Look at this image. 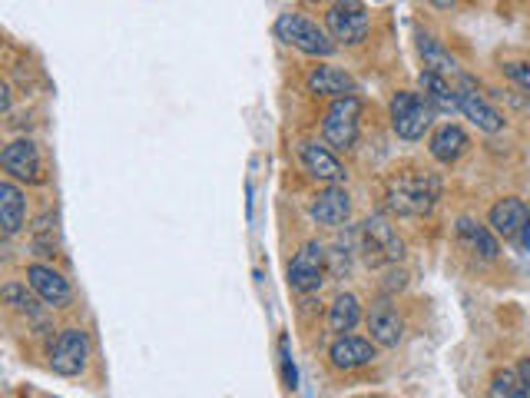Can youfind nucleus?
Instances as JSON below:
<instances>
[{"mask_svg":"<svg viewBox=\"0 0 530 398\" xmlns=\"http://www.w3.org/2000/svg\"><path fill=\"white\" fill-rule=\"evenodd\" d=\"M87 362H90V335L83 329H63L50 349V369L63 375V379H73V375L87 369Z\"/></svg>","mask_w":530,"mask_h":398,"instance_id":"8","label":"nucleus"},{"mask_svg":"<svg viewBox=\"0 0 530 398\" xmlns=\"http://www.w3.org/2000/svg\"><path fill=\"white\" fill-rule=\"evenodd\" d=\"M328 272V253L318 239H309V243L299 246V253L292 256L289 263V289L292 292H315L322 289Z\"/></svg>","mask_w":530,"mask_h":398,"instance_id":"7","label":"nucleus"},{"mask_svg":"<svg viewBox=\"0 0 530 398\" xmlns=\"http://www.w3.org/2000/svg\"><path fill=\"white\" fill-rule=\"evenodd\" d=\"M511 398H530V392H527V389H521V392H514Z\"/></svg>","mask_w":530,"mask_h":398,"instance_id":"32","label":"nucleus"},{"mask_svg":"<svg viewBox=\"0 0 530 398\" xmlns=\"http://www.w3.org/2000/svg\"><path fill=\"white\" fill-rule=\"evenodd\" d=\"M418 54H421V60H424V70L441 73V77H451V73H458V64H454V57H451L448 50H444L431 34H418Z\"/></svg>","mask_w":530,"mask_h":398,"instance_id":"23","label":"nucleus"},{"mask_svg":"<svg viewBox=\"0 0 530 398\" xmlns=\"http://www.w3.org/2000/svg\"><path fill=\"white\" fill-rule=\"evenodd\" d=\"M385 199H388V209L398 216H428L434 203H438V180L428 173H398L388 180V190H385Z\"/></svg>","mask_w":530,"mask_h":398,"instance_id":"1","label":"nucleus"},{"mask_svg":"<svg viewBox=\"0 0 530 398\" xmlns=\"http://www.w3.org/2000/svg\"><path fill=\"white\" fill-rule=\"evenodd\" d=\"M309 216L318 226H342L352 216V196H348L345 186H325L309 203Z\"/></svg>","mask_w":530,"mask_h":398,"instance_id":"15","label":"nucleus"},{"mask_svg":"<svg viewBox=\"0 0 530 398\" xmlns=\"http://www.w3.org/2000/svg\"><path fill=\"white\" fill-rule=\"evenodd\" d=\"M521 243H524V249L530 253V219H527V226H524V233H521Z\"/></svg>","mask_w":530,"mask_h":398,"instance_id":"31","label":"nucleus"},{"mask_svg":"<svg viewBox=\"0 0 530 398\" xmlns=\"http://www.w3.org/2000/svg\"><path fill=\"white\" fill-rule=\"evenodd\" d=\"M282 369H285V385L295 389V365H292V355H289V339H282Z\"/></svg>","mask_w":530,"mask_h":398,"instance_id":"27","label":"nucleus"},{"mask_svg":"<svg viewBox=\"0 0 530 398\" xmlns=\"http://www.w3.org/2000/svg\"><path fill=\"white\" fill-rule=\"evenodd\" d=\"M375 342L368 339H358V335H335V342L328 345V359L338 372H355V369H365V365L375 362Z\"/></svg>","mask_w":530,"mask_h":398,"instance_id":"13","label":"nucleus"},{"mask_svg":"<svg viewBox=\"0 0 530 398\" xmlns=\"http://www.w3.org/2000/svg\"><path fill=\"white\" fill-rule=\"evenodd\" d=\"M468 146H471V136L464 133L458 123H444V127H438L431 136V156L444 166L458 163L461 156L468 153Z\"/></svg>","mask_w":530,"mask_h":398,"instance_id":"18","label":"nucleus"},{"mask_svg":"<svg viewBox=\"0 0 530 398\" xmlns=\"http://www.w3.org/2000/svg\"><path fill=\"white\" fill-rule=\"evenodd\" d=\"M4 299H7V306L14 309V312H20V316H40V306H37V299L30 296L27 292V286H20V282H7L4 286Z\"/></svg>","mask_w":530,"mask_h":398,"instance_id":"24","label":"nucleus"},{"mask_svg":"<svg viewBox=\"0 0 530 398\" xmlns=\"http://www.w3.org/2000/svg\"><path fill=\"white\" fill-rule=\"evenodd\" d=\"M275 37L282 40V44H289L295 50H302L305 57H332L338 44L332 40V34L315 24L312 17L299 14V10H285V14L275 17Z\"/></svg>","mask_w":530,"mask_h":398,"instance_id":"2","label":"nucleus"},{"mask_svg":"<svg viewBox=\"0 0 530 398\" xmlns=\"http://www.w3.org/2000/svg\"><path fill=\"white\" fill-rule=\"evenodd\" d=\"M305 87L315 97H332V100H342V97H355L358 93V83L352 73H345L342 67H332V64H318L309 70V77H305Z\"/></svg>","mask_w":530,"mask_h":398,"instance_id":"14","label":"nucleus"},{"mask_svg":"<svg viewBox=\"0 0 530 398\" xmlns=\"http://www.w3.org/2000/svg\"><path fill=\"white\" fill-rule=\"evenodd\" d=\"M299 160H302V170L309 173L315 183L342 186L348 180V170L342 166V160L332 153V146L328 143H315V140L299 143Z\"/></svg>","mask_w":530,"mask_h":398,"instance_id":"9","label":"nucleus"},{"mask_svg":"<svg viewBox=\"0 0 530 398\" xmlns=\"http://www.w3.org/2000/svg\"><path fill=\"white\" fill-rule=\"evenodd\" d=\"M27 282H30V289H34V296H37L40 302H47L50 309L70 306L73 289H70L67 276H63V272H57L53 266H47V263H30V266H27Z\"/></svg>","mask_w":530,"mask_h":398,"instance_id":"11","label":"nucleus"},{"mask_svg":"<svg viewBox=\"0 0 530 398\" xmlns=\"http://www.w3.org/2000/svg\"><path fill=\"white\" fill-rule=\"evenodd\" d=\"M358 130H362V100L342 97L332 100V107L322 117V136L332 150H352L358 143Z\"/></svg>","mask_w":530,"mask_h":398,"instance_id":"5","label":"nucleus"},{"mask_svg":"<svg viewBox=\"0 0 530 398\" xmlns=\"http://www.w3.org/2000/svg\"><path fill=\"white\" fill-rule=\"evenodd\" d=\"M434 113L438 110L431 107L428 97H421L415 90H401L391 97V127L401 140H421L431 130Z\"/></svg>","mask_w":530,"mask_h":398,"instance_id":"4","label":"nucleus"},{"mask_svg":"<svg viewBox=\"0 0 530 398\" xmlns=\"http://www.w3.org/2000/svg\"><path fill=\"white\" fill-rule=\"evenodd\" d=\"M431 4L438 7V10H451L454 4H458V0H431Z\"/></svg>","mask_w":530,"mask_h":398,"instance_id":"30","label":"nucleus"},{"mask_svg":"<svg viewBox=\"0 0 530 398\" xmlns=\"http://www.w3.org/2000/svg\"><path fill=\"white\" fill-rule=\"evenodd\" d=\"M0 223H4V236H17L27 223V199L10 180L0 183Z\"/></svg>","mask_w":530,"mask_h":398,"instance_id":"20","label":"nucleus"},{"mask_svg":"<svg viewBox=\"0 0 530 398\" xmlns=\"http://www.w3.org/2000/svg\"><path fill=\"white\" fill-rule=\"evenodd\" d=\"M368 332L371 342L381 345V349H398L401 339H405V319H401V312L388 299H381L368 312Z\"/></svg>","mask_w":530,"mask_h":398,"instance_id":"12","label":"nucleus"},{"mask_svg":"<svg viewBox=\"0 0 530 398\" xmlns=\"http://www.w3.org/2000/svg\"><path fill=\"white\" fill-rule=\"evenodd\" d=\"M527 219H530V209H527L524 199L504 196V199H497V203L491 206V216H487V223H491L497 239H521Z\"/></svg>","mask_w":530,"mask_h":398,"instance_id":"16","label":"nucleus"},{"mask_svg":"<svg viewBox=\"0 0 530 398\" xmlns=\"http://www.w3.org/2000/svg\"><path fill=\"white\" fill-rule=\"evenodd\" d=\"M358 249H362L365 263L371 269L398 266L405 259V243L395 233V226L385 216H368L362 229H358Z\"/></svg>","mask_w":530,"mask_h":398,"instance_id":"3","label":"nucleus"},{"mask_svg":"<svg viewBox=\"0 0 530 398\" xmlns=\"http://www.w3.org/2000/svg\"><path fill=\"white\" fill-rule=\"evenodd\" d=\"M458 110L474 123L477 130H484V133H501L504 130V117L477 90H468V87L458 90Z\"/></svg>","mask_w":530,"mask_h":398,"instance_id":"17","label":"nucleus"},{"mask_svg":"<svg viewBox=\"0 0 530 398\" xmlns=\"http://www.w3.org/2000/svg\"><path fill=\"white\" fill-rule=\"evenodd\" d=\"M504 73L517 83V87L530 90V64H504Z\"/></svg>","mask_w":530,"mask_h":398,"instance_id":"26","label":"nucleus"},{"mask_svg":"<svg viewBox=\"0 0 530 398\" xmlns=\"http://www.w3.org/2000/svg\"><path fill=\"white\" fill-rule=\"evenodd\" d=\"M521 389H524L521 372L504 369V372H497V375H494V382H491V398H511L514 392H521Z\"/></svg>","mask_w":530,"mask_h":398,"instance_id":"25","label":"nucleus"},{"mask_svg":"<svg viewBox=\"0 0 530 398\" xmlns=\"http://www.w3.org/2000/svg\"><path fill=\"white\" fill-rule=\"evenodd\" d=\"M385 279H388V282H385L388 289H405V286H408V272H405V269L388 266V276H385Z\"/></svg>","mask_w":530,"mask_h":398,"instance_id":"28","label":"nucleus"},{"mask_svg":"<svg viewBox=\"0 0 530 398\" xmlns=\"http://www.w3.org/2000/svg\"><path fill=\"white\" fill-rule=\"evenodd\" d=\"M368 27H371V17L362 0H335L325 10V30L332 34L335 44H345V47L362 44L368 37Z\"/></svg>","mask_w":530,"mask_h":398,"instance_id":"6","label":"nucleus"},{"mask_svg":"<svg viewBox=\"0 0 530 398\" xmlns=\"http://www.w3.org/2000/svg\"><path fill=\"white\" fill-rule=\"evenodd\" d=\"M458 239L471 249L474 256L487 259V263H491V259H497V253H501L494 229H491V226H481V223H477V219H471V216H461V219H458Z\"/></svg>","mask_w":530,"mask_h":398,"instance_id":"19","label":"nucleus"},{"mask_svg":"<svg viewBox=\"0 0 530 398\" xmlns=\"http://www.w3.org/2000/svg\"><path fill=\"white\" fill-rule=\"evenodd\" d=\"M421 90H424V97H428V103L434 110H441V113L458 110V90H451L448 77H441V73L421 70Z\"/></svg>","mask_w":530,"mask_h":398,"instance_id":"22","label":"nucleus"},{"mask_svg":"<svg viewBox=\"0 0 530 398\" xmlns=\"http://www.w3.org/2000/svg\"><path fill=\"white\" fill-rule=\"evenodd\" d=\"M358 322H362V302L352 292H342V296H335V302L328 306V329L335 335H348Z\"/></svg>","mask_w":530,"mask_h":398,"instance_id":"21","label":"nucleus"},{"mask_svg":"<svg viewBox=\"0 0 530 398\" xmlns=\"http://www.w3.org/2000/svg\"><path fill=\"white\" fill-rule=\"evenodd\" d=\"M0 166L20 183H44V156L34 140H10L0 153Z\"/></svg>","mask_w":530,"mask_h":398,"instance_id":"10","label":"nucleus"},{"mask_svg":"<svg viewBox=\"0 0 530 398\" xmlns=\"http://www.w3.org/2000/svg\"><path fill=\"white\" fill-rule=\"evenodd\" d=\"M517 372H521V382H524V389L530 392V359H524V362H521V369H517Z\"/></svg>","mask_w":530,"mask_h":398,"instance_id":"29","label":"nucleus"}]
</instances>
